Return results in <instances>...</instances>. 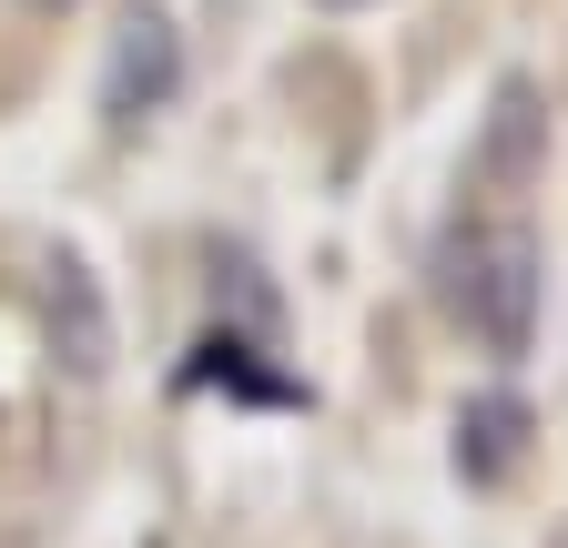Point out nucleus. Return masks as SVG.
Masks as SVG:
<instances>
[{"label": "nucleus", "mask_w": 568, "mask_h": 548, "mask_svg": "<svg viewBox=\"0 0 568 548\" xmlns=\"http://www.w3.org/2000/svg\"><path fill=\"white\" fill-rule=\"evenodd\" d=\"M244 356H254L244 335H213L203 366H193V386H234V396H264V406H295V386H284V376H254Z\"/></svg>", "instance_id": "nucleus-6"}, {"label": "nucleus", "mask_w": 568, "mask_h": 548, "mask_svg": "<svg viewBox=\"0 0 568 548\" xmlns=\"http://www.w3.org/2000/svg\"><path fill=\"white\" fill-rule=\"evenodd\" d=\"M325 11H355V0H325Z\"/></svg>", "instance_id": "nucleus-7"}, {"label": "nucleus", "mask_w": 568, "mask_h": 548, "mask_svg": "<svg viewBox=\"0 0 568 548\" xmlns=\"http://www.w3.org/2000/svg\"><path fill=\"white\" fill-rule=\"evenodd\" d=\"M173 82H183L173 21H163V11H132V21L112 31V61H102V112H112V122H142V112L173 102Z\"/></svg>", "instance_id": "nucleus-4"}, {"label": "nucleus", "mask_w": 568, "mask_h": 548, "mask_svg": "<svg viewBox=\"0 0 568 548\" xmlns=\"http://www.w3.org/2000/svg\"><path fill=\"white\" fill-rule=\"evenodd\" d=\"M437 295L487 356H528L538 295H548V254H538L528 224H467V234L437 244Z\"/></svg>", "instance_id": "nucleus-1"}, {"label": "nucleus", "mask_w": 568, "mask_h": 548, "mask_svg": "<svg viewBox=\"0 0 568 548\" xmlns=\"http://www.w3.org/2000/svg\"><path fill=\"white\" fill-rule=\"evenodd\" d=\"M538 173H548V92L538 82H497L487 132L467 153V193H528Z\"/></svg>", "instance_id": "nucleus-3"}, {"label": "nucleus", "mask_w": 568, "mask_h": 548, "mask_svg": "<svg viewBox=\"0 0 568 548\" xmlns=\"http://www.w3.org/2000/svg\"><path fill=\"white\" fill-rule=\"evenodd\" d=\"M51 11H61V0H51Z\"/></svg>", "instance_id": "nucleus-8"}, {"label": "nucleus", "mask_w": 568, "mask_h": 548, "mask_svg": "<svg viewBox=\"0 0 568 548\" xmlns=\"http://www.w3.org/2000/svg\"><path fill=\"white\" fill-rule=\"evenodd\" d=\"M528 437H538L528 396H508V386L467 396V406H457V477H467V488H508L518 457H528Z\"/></svg>", "instance_id": "nucleus-5"}, {"label": "nucleus", "mask_w": 568, "mask_h": 548, "mask_svg": "<svg viewBox=\"0 0 568 548\" xmlns=\"http://www.w3.org/2000/svg\"><path fill=\"white\" fill-rule=\"evenodd\" d=\"M41 325H51V366L61 376H82V386L112 376V305H102V274L82 254H51V274H41Z\"/></svg>", "instance_id": "nucleus-2"}]
</instances>
